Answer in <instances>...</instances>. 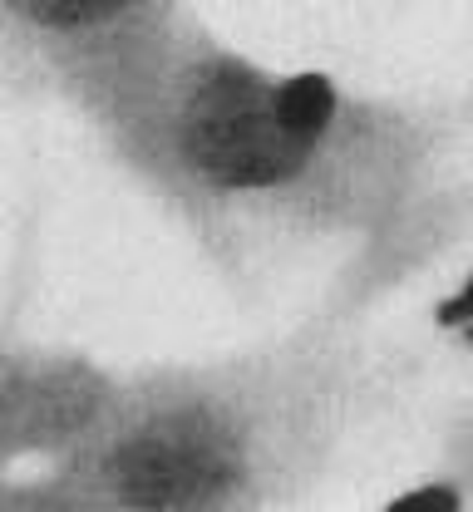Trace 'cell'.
<instances>
[{"mask_svg":"<svg viewBox=\"0 0 473 512\" xmlns=\"http://www.w3.org/2000/svg\"><path fill=\"white\" fill-rule=\"evenodd\" d=\"M178 15L183 0H0V60L69 104Z\"/></svg>","mask_w":473,"mask_h":512,"instance_id":"cell-2","label":"cell"},{"mask_svg":"<svg viewBox=\"0 0 473 512\" xmlns=\"http://www.w3.org/2000/svg\"><path fill=\"white\" fill-rule=\"evenodd\" d=\"M385 512H464V493L454 483H419V488L400 493Z\"/></svg>","mask_w":473,"mask_h":512,"instance_id":"cell-4","label":"cell"},{"mask_svg":"<svg viewBox=\"0 0 473 512\" xmlns=\"http://www.w3.org/2000/svg\"><path fill=\"white\" fill-rule=\"evenodd\" d=\"M439 325H449V330H459V325H473V276L439 306Z\"/></svg>","mask_w":473,"mask_h":512,"instance_id":"cell-5","label":"cell"},{"mask_svg":"<svg viewBox=\"0 0 473 512\" xmlns=\"http://www.w3.org/2000/svg\"><path fill=\"white\" fill-rule=\"evenodd\" d=\"M124 384L69 350L0 345V478L20 463H69L114 414Z\"/></svg>","mask_w":473,"mask_h":512,"instance_id":"cell-3","label":"cell"},{"mask_svg":"<svg viewBox=\"0 0 473 512\" xmlns=\"http://www.w3.org/2000/svg\"><path fill=\"white\" fill-rule=\"evenodd\" d=\"M271 74L178 15L69 109L203 227L232 217L375 222L429 168L439 124L424 114L360 99L340 128L306 133L271 109Z\"/></svg>","mask_w":473,"mask_h":512,"instance_id":"cell-1","label":"cell"}]
</instances>
